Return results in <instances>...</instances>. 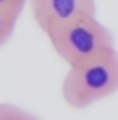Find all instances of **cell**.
<instances>
[{
  "mask_svg": "<svg viewBox=\"0 0 118 120\" xmlns=\"http://www.w3.org/2000/svg\"><path fill=\"white\" fill-rule=\"evenodd\" d=\"M31 15L44 34H50L84 15H97L95 0H29Z\"/></svg>",
  "mask_w": 118,
  "mask_h": 120,
  "instance_id": "3957f363",
  "label": "cell"
},
{
  "mask_svg": "<svg viewBox=\"0 0 118 120\" xmlns=\"http://www.w3.org/2000/svg\"><path fill=\"white\" fill-rule=\"evenodd\" d=\"M118 92V50H109L88 61L69 67L61 95L70 109H88Z\"/></svg>",
  "mask_w": 118,
  "mask_h": 120,
  "instance_id": "6da1fadb",
  "label": "cell"
},
{
  "mask_svg": "<svg viewBox=\"0 0 118 120\" xmlns=\"http://www.w3.org/2000/svg\"><path fill=\"white\" fill-rule=\"evenodd\" d=\"M27 4V0H0V10H6V11H13L21 15V11Z\"/></svg>",
  "mask_w": 118,
  "mask_h": 120,
  "instance_id": "8992f818",
  "label": "cell"
},
{
  "mask_svg": "<svg viewBox=\"0 0 118 120\" xmlns=\"http://www.w3.org/2000/svg\"><path fill=\"white\" fill-rule=\"evenodd\" d=\"M0 120H40V118L19 105L0 103Z\"/></svg>",
  "mask_w": 118,
  "mask_h": 120,
  "instance_id": "277c9868",
  "label": "cell"
},
{
  "mask_svg": "<svg viewBox=\"0 0 118 120\" xmlns=\"http://www.w3.org/2000/svg\"><path fill=\"white\" fill-rule=\"evenodd\" d=\"M17 19H19L17 13L0 10V48L11 38L13 31H15V25H17Z\"/></svg>",
  "mask_w": 118,
  "mask_h": 120,
  "instance_id": "5b68a950",
  "label": "cell"
},
{
  "mask_svg": "<svg viewBox=\"0 0 118 120\" xmlns=\"http://www.w3.org/2000/svg\"><path fill=\"white\" fill-rule=\"evenodd\" d=\"M55 53L72 67L114 48V36L97 15H84L48 34Z\"/></svg>",
  "mask_w": 118,
  "mask_h": 120,
  "instance_id": "7a4b0ae2",
  "label": "cell"
}]
</instances>
